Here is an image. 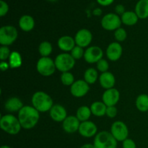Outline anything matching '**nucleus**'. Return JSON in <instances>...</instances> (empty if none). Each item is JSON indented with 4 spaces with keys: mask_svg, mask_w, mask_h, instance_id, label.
I'll return each instance as SVG.
<instances>
[{
    "mask_svg": "<svg viewBox=\"0 0 148 148\" xmlns=\"http://www.w3.org/2000/svg\"><path fill=\"white\" fill-rule=\"evenodd\" d=\"M39 113L33 106H23L18 112V119L21 127L25 130L33 128L39 121Z\"/></svg>",
    "mask_w": 148,
    "mask_h": 148,
    "instance_id": "f257e3e1",
    "label": "nucleus"
},
{
    "mask_svg": "<svg viewBox=\"0 0 148 148\" xmlns=\"http://www.w3.org/2000/svg\"><path fill=\"white\" fill-rule=\"evenodd\" d=\"M33 106L39 112L44 113L50 111L53 107V103L51 97L43 91H38L32 97Z\"/></svg>",
    "mask_w": 148,
    "mask_h": 148,
    "instance_id": "f03ea898",
    "label": "nucleus"
},
{
    "mask_svg": "<svg viewBox=\"0 0 148 148\" xmlns=\"http://www.w3.org/2000/svg\"><path fill=\"white\" fill-rule=\"evenodd\" d=\"M1 129L11 135H15L20 132L22 127L18 118L11 114L3 116L0 119Z\"/></svg>",
    "mask_w": 148,
    "mask_h": 148,
    "instance_id": "7ed1b4c3",
    "label": "nucleus"
},
{
    "mask_svg": "<svg viewBox=\"0 0 148 148\" xmlns=\"http://www.w3.org/2000/svg\"><path fill=\"white\" fill-rule=\"evenodd\" d=\"M117 142L111 132L102 131L96 134L93 145L95 148H116Z\"/></svg>",
    "mask_w": 148,
    "mask_h": 148,
    "instance_id": "20e7f679",
    "label": "nucleus"
},
{
    "mask_svg": "<svg viewBox=\"0 0 148 148\" xmlns=\"http://www.w3.org/2000/svg\"><path fill=\"white\" fill-rule=\"evenodd\" d=\"M56 69L63 72H69L75 65V59L68 53H60L54 60Z\"/></svg>",
    "mask_w": 148,
    "mask_h": 148,
    "instance_id": "39448f33",
    "label": "nucleus"
},
{
    "mask_svg": "<svg viewBox=\"0 0 148 148\" xmlns=\"http://www.w3.org/2000/svg\"><path fill=\"white\" fill-rule=\"evenodd\" d=\"M17 30L12 25L2 26L0 28V43L4 46L12 45L17 38Z\"/></svg>",
    "mask_w": 148,
    "mask_h": 148,
    "instance_id": "423d86ee",
    "label": "nucleus"
},
{
    "mask_svg": "<svg viewBox=\"0 0 148 148\" xmlns=\"http://www.w3.org/2000/svg\"><path fill=\"white\" fill-rule=\"evenodd\" d=\"M36 69L42 76L49 77L54 73L56 67L55 62L50 57H41L38 61Z\"/></svg>",
    "mask_w": 148,
    "mask_h": 148,
    "instance_id": "0eeeda50",
    "label": "nucleus"
},
{
    "mask_svg": "<svg viewBox=\"0 0 148 148\" xmlns=\"http://www.w3.org/2000/svg\"><path fill=\"white\" fill-rule=\"evenodd\" d=\"M121 19L119 16L114 13H109L104 16L101 20V25L106 30L112 31L121 27Z\"/></svg>",
    "mask_w": 148,
    "mask_h": 148,
    "instance_id": "6e6552de",
    "label": "nucleus"
},
{
    "mask_svg": "<svg viewBox=\"0 0 148 148\" xmlns=\"http://www.w3.org/2000/svg\"><path fill=\"white\" fill-rule=\"evenodd\" d=\"M111 133L117 141L123 142L128 138V127L122 121H116L111 125Z\"/></svg>",
    "mask_w": 148,
    "mask_h": 148,
    "instance_id": "1a4fd4ad",
    "label": "nucleus"
},
{
    "mask_svg": "<svg viewBox=\"0 0 148 148\" xmlns=\"http://www.w3.org/2000/svg\"><path fill=\"white\" fill-rule=\"evenodd\" d=\"M103 52L98 46H90L87 49L84 53V59L88 63L93 64L98 63L101 59H103Z\"/></svg>",
    "mask_w": 148,
    "mask_h": 148,
    "instance_id": "9d476101",
    "label": "nucleus"
},
{
    "mask_svg": "<svg viewBox=\"0 0 148 148\" xmlns=\"http://www.w3.org/2000/svg\"><path fill=\"white\" fill-rule=\"evenodd\" d=\"M90 90L89 84L82 79L75 81L70 88L71 93L76 98H82L85 96Z\"/></svg>",
    "mask_w": 148,
    "mask_h": 148,
    "instance_id": "9b49d317",
    "label": "nucleus"
},
{
    "mask_svg": "<svg viewBox=\"0 0 148 148\" xmlns=\"http://www.w3.org/2000/svg\"><path fill=\"white\" fill-rule=\"evenodd\" d=\"M75 40L77 46L82 48L87 47L92 41V35L89 30L81 29L75 35Z\"/></svg>",
    "mask_w": 148,
    "mask_h": 148,
    "instance_id": "f8f14e48",
    "label": "nucleus"
},
{
    "mask_svg": "<svg viewBox=\"0 0 148 148\" xmlns=\"http://www.w3.org/2000/svg\"><path fill=\"white\" fill-rule=\"evenodd\" d=\"M120 93L119 90L116 88H111L106 90L103 94V102L107 106H115L119 101Z\"/></svg>",
    "mask_w": 148,
    "mask_h": 148,
    "instance_id": "ddd939ff",
    "label": "nucleus"
},
{
    "mask_svg": "<svg viewBox=\"0 0 148 148\" xmlns=\"http://www.w3.org/2000/svg\"><path fill=\"white\" fill-rule=\"evenodd\" d=\"M98 131L97 126L93 122L90 121H83L80 123L78 132L79 134L84 137L90 138L95 135Z\"/></svg>",
    "mask_w": 148,
    "mask_h": 148,
    "instance_id": "4468645a",
    "label": "nucleus"
},
{
    "mask_svg": "<svg viewBox=\"0 0 148 148\" xmlns=\"http://www.w3.org/2000/svg\"><path fill=\"white\" fill-rule=\"evenodd\" d=\"M123 49L118 42H113L108 45L106 49V56L109 60L116 62L121 57Z\"/></svg>",
    "mask_w": 148,
    "mask_h": 148,
    "instance_id": "2eb2a0df",
    "label": "nucleus"
},
{
    "mask_svg": "<svg viewBox=\"0 0 148 148\" xmlns=\"http://www.w3.org/2000/svg\"><path fill=\"white\" fill-rule=\"evenodd\" d=\"M80 121H79L77 116H69L65 119L63 121L62 127L63 130L69 134H73L79 130Z\"/></svg>",
    "mask_w": 148,
    "mask_h": 148,
    "instance_id": "dca6fc26",
    "label": "nucleus"
},
{
    "mask_svg": "<svg viewBox=\"0 0 148 148\" xmlns=\"http://www.w3.org/2000/svg\"><path fill=\"white\" fill-rule=\"evenodd\" d=\"M49 112L51 118L56 122H63L67 117L66 109L61 105H53Z\"/></svg>",
    "mask_w": 148,
    "mask_h": 148,
    "instance_id": "f3484780",
    "label": "nucleus"
},
{
    "mask_svg": "<svg viewBox=\"0 0 148 148\" xmlns=\"http://www.w3.org/2000/svg\"><path fill=\"white\" fill-rule=\"evenodd\" d=\"M99 82L101 87L106 90L114 88L116 83L114 75L111 72H106L101 74L99 77Z\"/></svg>",
    "mask_w": 148,
    "mask_h": 148,
    "instance_id": "a211bd4d",
    "label": "nucleus"
},
{
    "mask_svg": "<svg viewBox=\"0 0 148 148\" xmlns=\"http://www.w3.org/2000/svg\"><path fill=\"white\" fill-rule=\"evenodd\" d=\"M75 44L76 43L75 39L69 36H62L58 40V46L63 51H72L75 48Z\"/></svg>",
    "mask_w": 148,
    "mask_h": 148,
    "instance_id": "6ab92c4d",
    "label": "nucleus"
},
{
    "mask_svg": "<svg viewBox=\"0 0 148 148\" xmlns=\"http://www.w3.org/2000/svg\"><path fill=\"white\" fill-rule=\"evenodd\" d=\"M23 107V103L20 98L17 97L10 98L4 103V108L10 112H17Z\"/></svg>",
    "mask_w": 148,
    "mask_h": 148,
    "instance_id": "aec40b11",
    "label": "nucleus"
},
{
    "mask_svg": "<svg viewBox=\"0 0 148 148\" xmlns=\"http://www.w3.org/2000/svg\"><path fill=\"white\" fill-rule=\"evenodd\" d=\"M19 26L22 30L25 32L31 31L35 27V20L30 15H23L19 20Z\"/></svg>",
    "mask_w": 148,
    "mask_h": 148,
    "instance_id": "412c9836",
    "label": "nucleus"
},
{
    "mask_svg": "<svg viewBox=\"0 0 148 148\" xmlns=\"http://www.w3.org/2000/svg\"><path fill=\"white\" fill-rule=\"evenodd\" d=\"M135 13L140 19L148 17V0H140L135 7Z\"/></svg>",
    "mask_w": 148,
    "mask_h": 148,
    "instance_id": "4be33fe9",
    "label": "nucleus"
},
{
    "mask_svg": "<svg viewBox=\"0 0 148 148\" xmlns=\"http://www.w3.org/2000/svg\"><path fill=\"white\" fill-rule=\"evenodd\" d=\"M107 106L103 102L101 101H95L92 103L90 106V110L92 114L94 116L98 117L103 116L106 114Z\"/></svg>",
    "mask_w": 148,
    "mask_h": 148,
    "instance_id": "5701e85b",
    "label": "nucleus"
},
{
    "mask_svg": "<svg viewBox=\"0 0 148 148\" xmlns=\"http://www.w3.org/2000/svg\"><path fill=\"white\" fill-rule=\"evenodd\" d=\"M121 22L124 25L128 26H132L135 25L138 22L139 17L135 12L132 11L125 12L121 15Z\"/></svg>",
    "mask_w": 148,
    "mask_h": 148,
    "instance_id": "b1692460",
    "label": "nucleus"
},
{
    "mask_svg": "<svg viewBox=\"0 0 148 148\" xmlns=\"http://www.w3.org/2000/svg\"><path fill=\"white\" fill-rule=\"evenodd\" d=\"M136 107L141 112H148V95L141 94L136 99Z\"/></svg>",
    "mask_w": 148,
    "mask_h": 148,
    "instance_id": "393cba45",
    "label": "nucleus"
},
{
    "mask_svg": "<svg viewBox=\"0 0 148 148\" xmlns=\"http://www.w3.org/2000/svg\"><path fill=\"white\" fill-rule=\"evenodd\" d=\"M91 114H92V112H91L90 108L83 106L79 107L77 109L76 116L80 122H83V121H88Z\"/></svg>",
    "mask_w": 148,
    "mask_h": 148,
    "instance_id": "a878e982",
    "label": "nucleus"
},
{
    "mask_svg": "<svg viewBox=\"0 0 148 148\" xmlns=\"http://www.w3.org/2000/svg\"><path fill=\"white\" fill-rule=\"evenodd\" d=\"M22 60L21 55L17 51H12L11 53L10 58H9V64L12 69H15L21 66Z\"/></svg>",
    "mask_w": 148,
    "mask_h": 148,
    "instance_id": "bb28decb",
    "label": "nucleus"
},
{
    "mask_svg": "<svg viewBox=\"0 0 148 148\" xmlns=\"http://www.w3.org/2000/svg\"><path fill=\"white\" fill-rule=\"evenodd\" d=\"M98 78V71L93 68H89L87 69L84 75V80L88 84H94Z\"/></svg>",
    "mask_w": 148,
    "mask_h": 148,
    "instance_id": "cd10ccee",
    "label": "nucleus"
},
{
    "mask_svg": "<svg viewBox=\"0 0 148 148\" xmlns=\"http://www.w3.org/2000/svg\"><path fill=\"white\" fill-rule=\"evenodd\" d=\"M53 48L52 45L48 41H43L39 45L38 51L42 57H49V55L51 53Z\"/></svg>",
    "mask_w": 148,
    "mask_h": 148,
    "instance_id": "c85d7f7f",
    "label": "nucleus"
},
{
    "mask_svg": "<svg viewBox=\"0 0 148 148\" xmlns=\"http://www.w3.org/2000/svg\"><path fill=\"white\" fill-rule=\"evenodd\" d=\"M61 81L62 84L66 86H72V84L75 82V77L71 72H63L61 75Z\"/></svg>",
    "mask_w": 148,
    "mask_h": 148,
    "instance_id": "c756f323",
    "label": "nucleus"
},
{
    "mask_svg": "<svg viewBox=\"0 0 148 148\" xmlns=\"http://www.w3.org/2000/svg\"><path fill=\"white\" fill-rule=\"evenodd\" d=\"M114 37L116 40L119 42H123L126 40L127 37V33L124 28L119 27L115 30L114 33Z\"/></svg>",
    "mask_w": 148,
    "mask_h": 148,
    "instance_id": "7c9ffc66",
    "label": "nucleus"
},
{
    "mask_svg": "<svg viewBox=\"0 0 148 148\" xmlns=\"http://www.w3.org/2000/svg\"><path fill=\"white\" fill-rule=\"evenodd\" d=\"M84 53H85V51H83V48L80 47V46H75V48L71 51L70 54L76 60V59H81L82 56H84Z\"/></svg>",
    "mask_w": 148,
    "mask_h": 148,
    "instance_id": "2f4dec72",
    "label": "nucleus"
},
{
    "mask_svg": "<svg viewBox=\"0 0 148 148\" xmlns=\"http://www.w3.org/2000/svg\"><path fill=\"white\" fill-rule=\"evenodd\" d=\"M10 55H11V52L7 46H1L0 48V59L1 60V62H4L9 59Z\"/></svg>",
    "mask_w": 148,
    "mask_h": 148,
    "instance_id": "473e14b6",
    "label": "nucleus"
},
{
    "mask_svg": "<svg viewBox=\"0 0 148 148\" xmlns=\"http://www.w3.org/2000/svg\"><path fill=\"white\" fill-rule=\"evenodd\" d=\"M97 68H98V71L101 72L102 73L108 72V68H109L108 62H107L106 59H101V60L97 63Z\"/></svg>",
    "mask_w": 148,
    "mask_h": 148,
    "instance_id": "72a5a7b5",
    "label": "nucleus"
},
{
    "mask_svg": "<svg viewBox=\"0 0 148 148\" xmlns=\"http://www.w3.org/2000/svg\"><path fill=\"white\" fill-rule=\"evenodd\" d=\"M9 11V6L6 1L1 0L0 1V16L4 17L7 14Z\"/></svg>",
    "mask_w": 148,
    "mask_h": 148,
    "instance_id": "f704fd0d",
    "label": "nucleus"
},
{
    "mask_svg": "<svg viewBox=\"0 0 148 148\" xmlns=\"http://www.w3.org/2000/svg\"><path fill=\"white\" fill-rule=\"evenodd\" d=\"M117 114V108L115 106H107L106 115L109 118H114Z\"/></svg>",
    "mask_w": 148,
    "mask_h": 148,
    "instance_id": "c9c22d12",
    "label": "nucleus"
},
{
    "mask_svg": "<svg viewBox=\"0 0 148 148\" xmlns=\"http://www.w3.org/2000/svg\"><path fill=\"white\" fill-rule=\"evenodd\" d=\"M122 146H123V148H136L137 147L134 141H133L132 139H129V138L126 139L124 141H123Z\"/></svg>",
    "mask_w": 148,
    "mask_h": 148,
    "instance_id": "e433bc0d",
    "label": "nucleus"
},
{
    "mask_svg": "<svg viewBox=\"0 0 148 148\" xmlns=\"http://www.w3.org/2000/svg\"><path fill=\"white\" fill-rule=\"evenodd\" d=\"M115 11L118 14H121L122 15L125 12V8H124V7L122 4H118V5L116 6Z\"/></svg>",
    "mask_w": 148,
    "mask_h": 148,
    "instance_id": "4c0bfd02",
    "label": "nucleus"
},
{
    "mask_svg": "<svg viewBox=\"0 0 148 148\" xmlns=\"http://www.w3.org/2000/svg\"><path fill=\"white\" fill-rule=\"evenodd\" d=\"M98 1V3L101 5L104 6V7H106V6L110 5V4H112L114 1V0H96Z\"/></svg>",
    "mask_w": 148,
    "mask_h": 148,
    "instance_id": "58836bf2",
    "label": "nucleus"
},
{
    "mask_svg": "<svg viewBox=\"0 0 148 148\" xmlns=\"http://www.w3.org/2000/svg\"><path fill=\"white\" fill-rule=\"evenodd\" d=\"M9 67H10L9 63H7L5 62H1L0 64V69L1 71H5L8 69Z\"/></svg>",
    "mask_w": 148,
    "mask_h": 148,
    "instance_id": "ea45409f",
    "label": "nucleus"
},
{
    "mask_svg": "<svg viewBox=\"0 0 148 148\" xmlns=\"http://www.w3.org/2000/svg\"><path fill=\"white\" fill-rule=\"evenodd\" d=\"M93 14H95V15H101V14H102V11H101V9L97 8L93 11Z\"/></svg>",
    "mask_w": 148,
    "mask_h": 148,
    "instance_id": "a19ab883",
    "label": "nucleus"
},
{
    "mask_svg": "<svg viewBox=\"0 0 148 148\" xmlns=\"http://www.w3.org/2000/svg\"><path fill=\"white\" fill-rule=\"evenodd\" d=\"M80 148H95V147H94L93 144H90V143H88V144L83 145Z\"/></svg>",
    "mask_w": 148,
    "mask_h": 148,
    "instance_id": "79ce46f5",
    "label": "nucleus"
},
{
    "mask_svg": "<svg viewBox=\"0 0 148 148\" xmlns=\"http://www.w3.org/2000/svg\"><path fill=\"white\" fill-rule=\"evenodd\" d=\"M0 148H11V147H9V146H7V145H3V146H1Z\"/></svg>",
    "mask_w": 148,
    "mask_h": 148,
    "instance_id": "37998d69",
    "label": "nucleus"
},
{
    "mask_svg": "<svg viewBox=\"0 0 148 148\" xmlns=\"http://www.w3.org/2000/svg\"><path fill=\"white\" fill-rule=\"evenodd\" d=\"M48 1H56V0H48Z\"/></svg>",
    "mask_w": 148,
    "mask_h": 148,
    "instance_id": "c03bdc74",
    "label": "nucleus"
}]
</instances>
